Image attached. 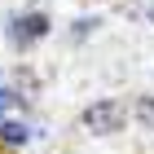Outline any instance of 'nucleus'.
<instances>
[{
    "label": "nucleus",
    "mask_w": 154,
    "mask_h": 154,
    "mask_svg": "<svg viewBox=\"0 0 154 154\" xmlns=\"http://www.w3.org/2000/svg\"><path fill=\"white\" fill-rule=\"evenodd\" d=\"M84 128L88 132H119L123 128V106L119 101H93L84 110Z\"/></svg>",
    "instance_id": "1"
},
{
    "label": "nucleus",
    "mask_w": 154,
    "mask_h": 154,
    "mask_svg": "<svg viewBox=\"0 0 154 154\" xmlns=\"http://www.w3.org/2000/svg\"><path fill=\"white\" fill-rule=\"evenodd\" d=\"M9 35H13V44H31V40L48 35V18L44 13H22V18L9 22Z\"/></svg>",
    "instance_id": "2"
},
{
    "label": "nucleus",
    "mask_w": 154,
    "mask_h": 154,
    "mask_svg": "<svg viewBox=\"0 0 154 154\" xmlns=\"http://www.w3.org/2000/svg\"><path fill=\"white\" fill-rule=\"evenodd\" d=\"M0 137H5L9 145H22L31 132H26V123H13V119H5V123H0Z\"/></svg>",
    "instance_id": "3"
},
{
    "label": "nucleus",
    "mask_w": 154,
    "mask_h": 154,
    "mask_svg": "<svg viewBox=\"0 0 154 154\" xmlns=\"http://www.w3.org/2000/svg\"><path fill=\"white\" fill-rule=\"evenodd\" d=\"M137 119H141V128H154V93L137 97Z\"/></svg>",
    "instance_id": "4"
},
{
    "label": "nucleus",
    "mask_w": 154,
    "mask_h": 154,
    "mask_svg": "<svg viewBox=\"0 0 154 154\" xmlns=\"http://www.w3.org/2000/svg\"><path fill=\"white\" fill-rule=\"evenodd\" d=\"M13 106V93H9V88H0V110H9Z\"/></svg>",
    "instance_id": "5"
}]
</instances>
